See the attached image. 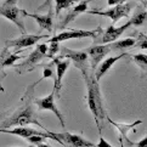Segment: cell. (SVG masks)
I'll use <instances>...</instances> for the list:
<instances>
[{
	"mask_svg": "<svg viewBox=\"0 0 147 147\" xmlns=\"http://www.w3.org/2000/svg\"><path fill=\"white\" fill-rule=\"evenodd\" d=\"M88 72H83L84 79H85V83H86V89H88V96H86L88 106L90 108L94 118H95L97 129L101 131V124H100V122H102L107 115H106V111H105V107H103L98 82L95 79V77L92 74H89Z\"/></svg>",
	"mask_w": 147,
	"mask_h": 147,
	"instance_id": "obj_1",
	"label": "cell"
},
{
	"mask_svg": "<svg viewBox=\"0 0 147 147\" xmlns=\"http://www.w3.org/2000/svg\"><path fill=\"white\" fill-rule=\"evenodd\" d=\"M29 124H35V125H38V127L43 128L44 130H46L43 125L36 120L33 108L30 106H26L24 108L18 109V111L15 112L13 115L7 118L6 122L3 123V128L7 129L11 127H26V125H29Z\"/></svg>",
	"mask_w": 147,
	"mask_h": 147,
	"instance_id": "obj_2",
	"label": "cell"
},
{
	"mask_svg": "<svg viewBox=\"0 0 147 147\" xmlns=\"http://www.w3.org/2000/svg\"><path fill=\"white\" fill-rule=\"evenodd\" d=\"M26 10L18 9L17 6V0H5V1L0 5V16H4L9 21H11L18 27L20 32L22 34H26L24 23L22 21V17L24 16Z\"/></svg>",
	"mask_w": 147,
	"mask_h": 147,
	"instance_id": "obj_3",
	"label": "cell"
},
{
	"mask_svg": "<svg viewBox=\"0 0 147 147\" xmlns=\"http://www.w3.org/2000/svg\"><path fill=\"white\" fill-rule=\"evenodd\" d=\"M49 133V136L51 140H56L57 142L62 144L63 146L68 147H96V145H94L90 141H88L86 139L82 138L80 135L77 134H71L63 131V133Z\"/></svg>",
	"mask_w": 147,
	"mask_h": 147,
	"instance_id": "obj_4",
	"label": "cell"
},
{
	"mask_svg": "<svg viewBox=\"0 0 147 147\" xmlns=\"http://www.w3.org/2000/svg\"><path fill=\"white\" fill-rule=\"evenodd\" d=\"M102 33L101 27L92 30H83V29H71L63 30L59 34L54 35L48 43H61V41L71 40V39H83V38H96L97 35Z\"/></svg>",
	"mask_w": 147,
	"mask_h": 147,
	"instance_id": "obj_5",
	"label": "cell"
},
{
	"mask_svg": "<svg viewBox=\"0 0 147 147\" xmlns=\"http://www.w3.org/2000/svg\"><path fill=\"white\" fill-rule=\"evenodd\" d=\"M59 59H68L73 62L77 68H79L82 72L89 71V55L86 50H72L68 48L60 49Z\"/></svg>",
	"mask_w": 147,
	"mask_h": 147,
	"instance_id": "obj_6",
	"label": "cell"
},
{
	"mask_svg": "<svg viewBox=\"0 0 147 147\" xmlns=\"http://www.w3.org/2000/svg\"><path fill=\"white\" fill-rule=\"evenodd\" d=\"M48 38V34H22L16 39H11L6 41L7 49H13L15 52H20V50L36 45L40 40Z\"/></svg>",
	"mask_w": 147,
	"mask_h": 147,
	"instance_id": "obj_7",
	"label": "cell"
},
{
	"mask_svg": "<svg viewBox=\"0 0 147 147\" xmlns=\"http://www.w3.org/2000/svg\"><path fill=\"white\" fill-rule=\"evenodd\" d=\"M46 56H48V44H39L36 45V48L33 52H30L26 57L24 62L18 65H13V67L17 68L20 73H23L24 71H30L39 61H41Z\"/></svg>",
	"mask_w": 147,
	"mask_h": 147,
	"instance_id": "obj_8",
	"label": "cell"
},
{
	"mask_svg": "<svg viewBox=\"0 0 147 147\" xmlns=\"http://www.w3.org/2000/svg\"><path fill=\"white\" fill-rule=\"evenodd\" d=\"M133 9V5L129 3H124V4H119L115 5L114 7L106 10V11H98V10H90L86 11L88 13H92V15H100V16H106L112 20V23H117L120 18L123 17H128L130 10Z\"/></svg>",
	"mask_w": 147,
	"mask_h": 147,
	"instance_id": "obj_9",
	"label": "cell"
},
{
	"mask_svg": "<svg viewBox=\"0 0 147 147\" xmlns=\"http://www.w3.org/2000/svg\"><path fill=\"white\" fill-rule=\"evenodd\" d=\"M55 91H52L51 94H49L48 96L45 97H41V98H35L34 103L38 106V108L40 111H49V112H52L57 118H59L60 123L62 125V128L65 129V120H63V117H62L61 112L59 111V108L56 106V102H55Z\"/></svg>",
	"mask_w": 147,
	"mask_h": 147,
	"instance_id": "obj_10",
	"label": "cell"
},
{
	"mask_svg": "<svg viewBox=\"0 0 147 147\" xmlns=\"http://www.w3.org/2000/svg\"><path fill=\"white\" fill-rule=\"evenodd\" d=\"M111 50L109 44H101V45H96V46H91V48L86 49V52L89 55V60L91 62V69L95 71L97 66L100 65L105 57L107 56V54Z\"/></svg>",
	"mask_w": 147,
	"mask_h": 147,
	"instance_id": "obj_11",
	"label": "cell"
},
{
	"mask_svg": "<svg viewBox=\"0 0 147 147\" xmlns=\"http://www.w3.org/2000/svg\"><path fill=\"white\" fill-rule=\"evenodd\" d=\"M52 62L56 66V82H55V86H54V91L56 95H59L60 90L62 89V79L65 77V73L67 72V68L69 67L71 60H62L59 59V57H54L52 59Z\"/></svg>",
	"mask_w": 147,
	"mask_h": 147,
	"instance_id": "obj_12",
	"label": "cell"
},
{
	"mask_svg": "<svg viewBox=\"0 0 147 147\" xmlns=\"http://www.w3.org/2000/svg\"><path fill=\"white\" fill-rule=\"evenodd\" d=\"M130 22H127L125 24L120 26V27H114V24L109 26V27L103 32V35L101 38V44H109L115 41L120 35H122L125 30L130 27Z\"/></svg>",
	"mask_w": 147,
	"mask_h": 147,
	"instance_id": "obj_13",
	"label": "cell"
},
{
	"mask_svg": "<svg viewBox=\"0 0 147 147\" xmlns=\"http://www.w3.org/2000/svg\"><path fill=\"white\" fill-rule=\"evenodd\" d=\"M124 56H127V52H123V54H120V55H118V56L107 57V59L102 60L101 62H100L98 67L95 69V71H96V72H95V79H96L97 82L101 80V78L115 65V62H118L119 60H122Z\"/></svg>",
	"mask_w": 147,
	"mask_h": 147,
	"instance_id": "obj_14",
	"label": "cell"
},
{
	"mask_svg": "<svg viewBox=\"0 0 147 147\" xmlns=\"http://www.w3.org/2000/svg\"><path fill=\"white\" fill-rule=\"evenodd\" d=\"M26 17H30L35 20V22L38 23L40 29H45L48 32H52V10L49 9V11L46 15H38V13H29L27 11H24Z\"/></svg>",
	"mask_w": 147,
	"mask_h": 147,
	"instance_id": "obj_15",
	"label": "cell"
},
{
	"mask_svg": "<svg viewBox=\"0 0 147 147\" xmlns=\"http://www.w3.org/2000/svg\"><path fill=\"white\" fill-rule=\"evenodd\" d=\"M0 133L10 134V135H16V136H20V138L27 139V138H29V136H32V135L41 134L43 131L35 130V129H32V128H27V127H15L13 129H4V128H1V129H0Z\"/></svg>",
	"mask_w": 147,
	"mask_h": 147,
	"instance_id": "obj_16",
	"label": "cell"
},
{
	"mask_svg": "<svg viewBox=\"0 0 147 147\" xmlns=\"http://www.w3.org/2000/svg\"><path fill=\"white\" fill-rule=\"evenodd\" d=\"M24 59V56L18 55L17 52H10V49L5 48L1 54H0V68L7 67V66H13L15 62H17L18 60Z\"/></svg>",
	"mask_w": 147,
	"mask_h": 147,
	"instance_id": "obj_17",
	"label": "cell"
},
{
	"mask_svg": "<svg viewBox=\"0 0 147 147\" xmlns=\"http://www.w3.org/2000/svg\"><path fill=\"white\" fill-rule=\"evenodd\" d=\"M88 3L89 1H82L79 3L78 5H76V6H73L72 10H69L67 13H66V17L63 20V24H62V28L66 27V26L68 23H71L73 20H74L76 17H78L80 13H84L88 11Z\"/></svg>",
	"mask_w": 147,
	"mask_h": 147,
	"instance_id": "obj_18",
	"label": "cell"
},
{
	"mask_svg": "<svg viewBox=\"0 0 147 147\" xmlns=\"http://www.w3.org/2000/svg\"><path fill=\"white\" fill-rule=\"evenodd\" d=\"M106 118L108 119V122L111 123L113 127L117 128V130L119 131V134H120L119 139H125V140H128V141H129V138H128V133H129V131L133 130L138 124L142 123V120H136V122L131 123V124H123V123H115V122H113V120L111 118H108V117H106Z\"/></svg>",
	"mask_w": 147,
	"mask_h": 147,
	"instance_id": "obj_19",
	"label": "cell"
},
{
	"mask_svg": "<svg viewBox=\"0 0 147 147\" xmlns=\"http://www.w3.org/2000/svg\"><path fill=\"white\" fill-rule=\"evenodd\" d=\"M135 45H136V40L134 38H127V39L118 40L115 43H109L111 49H114V50H128L130 48H134Z\"/></svg>",
	"mask_w": 147,
	"mask_h": 147,
	"instance_id": "obj_20",
	"label": "cell"
},
{
	"mask_svg": "<svg viewBox=\"0 0 147 147\" xmlns=\"http://www.w3.org/2000/svg\"><path fill=\"white\" fill-rule=\"evenodd\" d=\"M78 0H55V12L56 15H60L61 11L72 7Z\"/></svg>",
	"mask_w": 147,
	"mask_h": 147,
	"instance_id": "obj_21",
	"label": "cell"
},
{
	"mask_svg": "<svg viewBox=\"0 0 147 147\" xmlns=\"http://www.w3.org/2000/svg\"><path fill=\"white\" fill-rule=\"evenodd\" d=\"M147 21V12L146 11H141L135 13L133 17L130 18V24L131 26H142L145 22Z\"/></svg>",
	"mask_w": 147,
	"mask_h": 147,
	"instance_id": "obj_22",
	"label": "cell"
},
{
	"mask_svg": "<svg viewBox=\"0 0 147 147\" xmlns=\"http://www.w3.org/2000/svg\"><path fill=\"white\" fill-rule=\"evenodd\" d=\"M60 43H50V46H48V57L52 59L56 54H59L60 52Z\"/></svg>",
	"mask_w": 147,
	"mask_h": 147,
	"instance_id": "obj_23",
	"label": "cell"
},
{
	"mask_svg": "<svg viewBox=\"0 0 147 147\" xmlns=\"http://www.w3.org/2000/svg\"><path fill=\"white\" fill-rule=\"evenodd\" d=\"M134 61L138 63L139 66H147V55L145 54H138V55H134L133 56Z\"/></svg>",
	"mask_w": 147,
	"mask_h": 147,
	"instance_id": "obj_24",
	"label": "cell"
},
{
	"mask_svg": "<svg viewBox=\"0 0 147 147\" xmlns=\"http://www.w3.org/2000/svg\"><path fill=\"white\" fill-rule=\"evenodd\" d=\"M139 39H140L139 44H136L135 46H138V48L142 49V50H147V35L140 34V35H139Z\"/></svg>",
	"mask_w": 147,
	"mask_h": 147,
	"instance_id": "obj_25",
	"label": "cell"
},
{
	"mask_svg": "<svg viewBox=\"0 0 147 147\" xmlns=\"http://www.w3.org/2000/svg\"><path fill=\"white\" fill-rule=\"evenodd\" d=\"M52 77V63L50 66H45L44 71H43V77L41 79H46V78H51Z\"/></svg>",
	"mask_w": 147,
	"mask_h": 147,
	"instance_id": "obj_26",
	"label": "cell"
},
{
	"mask_svg": "<svg viewBox=\"0 0 147 147\" xmlns=\"http://www.w3.org/2000/svg\"><path fill=\"white\" fill-rule=\"evenodd\" d=\"M129 145L131 146H135V147H147V136H145V138L142 140H140L139 142H133V141H128Z\"/></svg>",
	"mask_w": 147,
	"mask_h": 147,
	"instance_id": "obj_27",
	"label": "cell"
},
{
	"mask_svg": "<svg viewBox=\"0 0 147 147\" xmlns=\"http://www.w3.org/2000/svg\"><path fill=\"white\" fill-rule=\"evenodd\" d=\"M96 147H113L109 142H107V140H105L101 135H100V142Z\"/></svg>",
	"mask_w": 147,
	"mask_h": 147,
	"instance_id": "obj_28",
	"label": "cell"
},
{
	"mask_svg": "<svg viewBox=\"0 0 147 147\" xmlns=\"http://www.w3.org/2000/svg\"><path fill=\"white\" fill-rule=\"evenodd\" d=\"M127 0H107V4L109 6H115V5H119V4H124Z\"/></svg>",
	"mask_w": 147,
	"mask_h": 147,
	"instance_id": "obj_29",
	"label": "cell"
},
{
	"mask_svg": "<svg viewBox=\"0 0 147 147\" xmlns=\"http://www.w3.org/2000/svg\"><path fill=\"white\" fill-rule=\"evenodd\" d=\"M36 147H51V146H49V145H46L45 142H40V144H38V145H35Z\"/></svg>",
	"mask_w": 147,
	"mask_h": 147,
	"instance_id": "obj_30",
	"label": "cell"
},
{
	"mask_svg": "<svg viewBox=\"0 0 147 147\" xmlns=\"http://www.w3.org/2000/svg\"><path fill=\"white\" fill-rule=\"evenodd\" d=\"M0 78H1V77H0Z\"/></svg>",
	"mask_w": 147,
	"mask_h": 147,
	"instance_id": "obj_31",
	"label": "cell"
},
{
	"mask_svg": "<svg viewBox=\"0 0 147 147\" xmlns=\"http://www.w3.org/2000/svg\"><path fill=\"white\" fill-rule=\"evenodd\" d=\"M29 147H30V146H29Z\"/></svg>",
	"mask_w": 147,
	"mask_h": 147,
	"instance_id": "obj_32",
	"label": "cell"
}]
</instances>
